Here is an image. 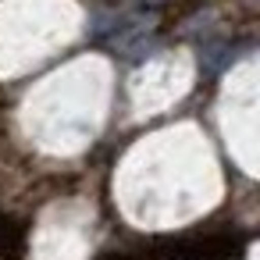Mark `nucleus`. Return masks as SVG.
<instances>
[{"mask_svg": "<svg viewBox=\"0 0 260 260\" xmlns=\"http://www.w3.org/2000/svg\"><path fill=\"white\" fill-rule=\"evenodd\" d=\"M25 256V228L0 214V260H22Z\"/></svg>", "mask_w": 260, "mask_h": 260, "instance_id": "1", "label": "nucleus"}, {"mask_svg": "<svg viewBox=\"0 0 260 260\" xmlns=\"http://www.w3.org/2000/svg\"><path fill=\"white\" fill-rule=\"evenodd\" d=\"M100 260H175V256L171 253L168 256H160V253H107Z\"/></svg>", "mask_w": 260, "mask_h": 260, "instance_id": "2", "label": "nucleus"}]
</instances>
